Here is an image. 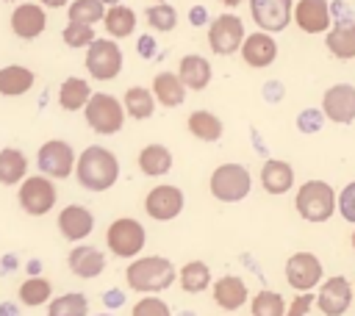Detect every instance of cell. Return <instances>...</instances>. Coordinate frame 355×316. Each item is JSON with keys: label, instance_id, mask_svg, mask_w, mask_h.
Segmentation results:
<instances>
[{"label": "cell", "instance_id": "cell-1", "mask_svg": "<svg viewBox=\"0 0 355 316\" xmlns=\"http://www.w3.org/2000/svg\"><path fill=\"white\" fill-rule=\"evenodd\" d=\"M72 172L78 175V183L86 191H108L119 177V161L111 150L92 144L78 155Z\"/></svg>", "mask_w": 355, "mask_h": 316}, {"label": "cell", "instance_id": "cell-2", "mask_svg": "<svg viewBox=\"0 0 355 316\" xmlns=\"http://www.w3.org/2000/svg\"><path fill=\"white\" fill-rule=\"evenodd\" d=\"M178 272L175 263L164 255H144V258H133L125 269V280L133 291L139 294H158L166 291L175 283Z\"/></svg>", "mask_w": 355, "mask_h": 316}, {"label": "cell", "instance_id": "cell-3", "mask_svg": "<svg viewBox=\"0 0 355 316\" xmlns=\"http://www.w3.org/2000/svg\"><path fill=\"white\" fill-rule=\"evenodd\" d=\"M294 208L297 213L311 222V225H319V222H327L336 211V194H333V186L324 183V180H305L300 188H297V197H294Z\"/></svg>", "mask_w": 355, "mask_h": 316}, {"label": "cell", "instance_id": "cell-4", "mask_svg": "<svg viewBox=\"0 0 355 316\" xmlns=\"http://www.w3.org/2000/svg\"><path fill=\"white\" fill-rule=\"evenodd\" d=\"M208 188L219 202H239L250 194L252 177H250L247 166H241V164H222L211 172Z\"/></svg>", "mask_w": 355, "mask_h": 316}, {"label": "cell", "instance_id": "cell-5", "mask_svg": "<svg viewBox=\"0 0 355 316\" xmlns=\"http://www.w3.org/2000/svg\"><path fill=\"white\" fill-rule=\"evenodd\" d=\"M144 241H147V233H144L141 222L130 219V216L114 219L105 230V244L116 258H136L144 249Z\"/></svg>", "mask_w": 355, "mask_h": 316}, {"label": "cell", "instance_id": "cell-6", "mask_svg": "<svg viewBox=\"0 0 355 316\" xmlns=\"http://www.w3.org/2000/svg\"><path fill=\"white\" fill-rule=\"evenodd\" d=\"M83 108H86V122H89V128H92L94 133H100V136L116 133V130L122 128V122H125V108H122V103H119L116 97L105 94V91L92 94Z\"/></svg>", "mask_w": 355, "mask_h": 316}, {"label": "cell", "instance_id": "cell-7", "mask_svg": "<svg viewBox=\"0 0 355 316\" xmlns=\"http://www.w3.org/2000/svg\"><path fill=\"white\" fill-rule=\"evenodd\" d=\"M55 200H58V191H55L53 180L44 177V175H31V177H25L22 186H19V205H22V211L31 213V216H44V213H50L53 205H55Z\"/></svg>", "mask_w": 355, "mask_h": 316}, {"label": "cell", "instance_id": "cell-8", "mask_svg": "<svg viewBox=\"0 0 355 316\" xmlns=\"http://www.w3.org/2000/svg\"><path fill=\"white\" fill-rule=\"evenodd\" d=\"M86 69L97 80H111L122 69V50L111 39H94L86 53Z\"/></svg>", "mask_w": 355, "mask_h": 316}, {"label": "cell", "instance_id": "cell-9", "mask_svg": "<svg viewBox=\"0 0 355 316\" xmlns=\"http://www.w3.org/2000/svg\"><path fill=\"white\" fill-rule=\"evenodd\" d=\"M36 166L42 169L44 177H55V180L69 177L75 169V150L61 139H50L39 147Z\"/></svg>", "mask_w": 355, "mask_h": 316}, {"label": "cell", "instance_id": "cell-10", "mask_svg": "<svg viewBox=\"0 0 355 316\" xmlns=\"http://www.w3.org/2000/svg\"><path fill=\"white\" fill-rule=\"evenodd\" d=\"M313 302L324 316H344L352 305V283L344 274H333V277L322 280Z\"/></svg>", "mask_w": 355, "mask_h": 316}, {"label": "cell", "instance_id": "cell-11", "mask_svg": "<svg viewBox=\"0 0 355 316\" xmlns=\"http://www.w3.org/2000/svg\"><path fill=\"white\" fill-rule=\"evenodd\" d=\"M322 261L313 252H294L286 261V283L294 291H313L322 283Z\"/></svg>", "mask_w": 355, "mask_h": 316}, {"label": "cell", "instance_id": "cell-12", "mask_svg": "<svg viewBox=\"0 0 355 316\" xmlns=\"http://www.w3.org/2000/svg\"><path fill=\"white\" fill-rule=\"evenodd\" d=\"M244 42V25L236 14H219L208 28V44L216 55L236 53Z\"/></svg>", "mask_w": 355, "mask_h": 316}, {"label": "cell", "instance_id": "cell-13", "mask_svg": "<svg viewBox=\"0 0 355 316\" xmlns=\"http://www.w3.org/2000/svg\"><path fill=\"white\" fill-rule=\"evenodd\" d=\"M183 202H186L183 191H180L178 186H169V183H166V186H155V188L147 191V197H144V211H147V216L155 219V222H169V219L180 216Z\"/></svg>", "mask_w": 355, "mask_h": 316}, {"label": "cell", "instance_id": "cell-14", "mask_svg": "<svg viewBox=\"0 0 355 316\" xmlns=\"http://www.w3.org/2000/svg\"><path fill=\"white\" fill-rule=\"evenodd\" d=\"M322 111L327 119H333L338 125H349L355 119V86H349V83L330 86L322 97Z\"/></svg>", "mask_w": 355, "mask_h": 316}, {"label": "cell", "instance_id": "cell-15", "mask_svg": "<svg viewBox=\"0 0 355 316\" xmlns=\"http://www.w3.org/2000/svg\"><path fill=\"white\" fill-rule=\"evenodd\" d=\"M252 19L261 30H283L291 19V0H250Z\"/></svg>", "mask_w": 355, "mask_h": 316}, {"label": "cell", "instance_id": "cell-16", "mask_svg": "<svg viewBox=\"0 0 355 316\" xmlns=\"http://www.w3.org/2000/svg\"><path fill=\"white\" fill-rule=\"evenodd\" d=\"M58 230L67 241H83L94 230V216L86 205L72 202L58 213Z\"/></svg>", "mask_w": 355, "mask_h": 316}, {"label": "cell", "instance_id": "cell-17", "mask_svg": "<svg viewBox=\"0 0 355 316\" xmlns=\"http://www.w3.org/2000/svg\"><path fill=\"white\" fill-rule=\"evenodd\" d=\"M291 17L305 33H322V30L330 28V6H327V0H300L291 8Z\"/></svg>", "mask_w": 355, "mask_h": 316}, {"label": "cell", "instance_id": "cell-18", "mask_svg": "<svg viewBox=\"0 0 355 316\" xmlns=\"http://www.w3.org/2000/svg\"><path fill=\"white\" fill-rule=\"evenodd\" d=\"M67 263H69V272L75 277H83V280H92L97 277L103 269H105V255L92 247V244H78L69 255H67Z\"/></svg>", "mask_w": 355, "mask_h": 316}, {"label": "cell", "instance_id": "cell-19", "mask_svg": "<svg viewBox=\"0 0 355 316\" xmlns=\"http://www.w3.org/2000/svg\"><path fill=\"white\" fill-rule=\"evenodd\" d=\"M47 25V17H44V8L36 6V3H22L14 8L11 14V30L19 36V39H36Z\"/></svg>", "mask_w": 355, "mask_h": 316}, {"label": "cell", "instance_id": "cell-20", "mask_svg": "<svg viewBox=\"0 0 355 316\" xmlns=\"http://www.w3.org/2000/svg\"><path fill=\"white\" fill-rule=\"evenodd\" d=\"M275 55H277V44H275V39L269 33L258 30V33H250L241 42V58H244L247 67H255V69L269 67L275 61Z\"/></svg>", "mask_w": 355, "mask_h": 316}, {"label": "cell", "instance_id": "cell-21", "mask_svg": "<svg viewBox=\"0 0 355 316\" xmlns=\"http://www.w3.org/2000/svg\"><path fill=\"white\" fill-rule=\"evenodd\" d=\"M214 302L227 313L239 310L247 302V283L239 274H222L214 283Z\"/></svg>", "mask_w": 355, "mask_h": 316}, {"label": "cell", "instance_id": "cell-22", "mask_svg": "<svg viewBox=\"0 0 355 316\" xmlns=\"http://www.w3.org/2000/svg\"><path fill=\"white\" fill-rule=\"evenodd\" d=\"M261 186L266 194H286L291 186H294V169L291 164L280 161V158H272L261 166Z\"/></svg>", "mask_w": 355, "mask_h": 316}, {"label": "cell", "instance_id": "cell-23", "mask_svg": "<svg viewBox=\"0 0 355 316\" xmlns=\"http://www.w3.org/2000/svg\"><path fill=\"white\" fill-rule=\"evenodd\" d=\"M178 80L183 83V89H186V86L194 89V91L205 89V86L211 83V64H208V58H202V55H186V58L180 61Z\"/></svg>", "mask_w": 355, "mask_h": 316}, {"label": "cell", "instance_id": "cell-24", "mask_svg": "<svg viewBox=\"0 0 355 316\" xmlns=\"http://www.w3.org/2000/svg\"><path fill=\"white\" fill-rule=\"evenodd\" d=\"M28 172V158L22 150L17 147H3L0 150V183L3 186H14L22 183Z\"/></svg>", "mask_w": 355, "mask_h": 316}, {"label": "cell", "instance_id": "cell-25", "mask_svg": "<svg viewBox=\"0 0 355 316\" xmlns=\"http://www.w3.org/2000/svg\"><path fill=\"white\" fill-rule=\"evenodd\" d=\"M153 100H158V103L166 105V108L180 105V103L186 100V89H183V83L178 80V75H172V72L155 75V80H153Z\"/></svg>", "mask_w": 355, "mask_h": 316}, {"label": "cell", "instance_id": "cell-26", "mask_svg": "<svg viewBox=\"0 0 355 316\" xmlns=\"http://www.w3.org/2000/svg\"><path fill=\"white\" fill-rule=\"evenodd\" d=\"M139 169L147 177H161V175H166L172 169V152L164 144H147L139 152Z\"/></svg>", "mask_w": 355, "mask_h": 316}, {"label": "cell", "instance_id": "cell-27", "mask_svg": "<svg viewBox=\"0 0 355 316\" xmlns=\"http://www.w3.org/2000/svg\"><path fill=\"white\" fill-rule=\"evenodd\" d=\"M178 280H180V288L186 294H200L211 286V269H208L205 261H189V263L180 266Z\"/></svg>", "mask_w": 355, "mask_h": 316}, {"label": "cell", "instance_id": "cell-28", "mask_svg": "<svg viewBox=\"0 0 355 316\" xmlns=\"http://www.w3.org/2000/svg\"><path fill=\"white\" fill-rule=\"evenodd\" d=\"M31 86H33V72L28 67L11 64V67L0 69V94L17 97V94H25Z\"/></svg>", "mask_w": 355, "mask_h": 316}, {"label": "cell", "instance_id": "cell-29", "mask_svg": "<svg viewBox=\"0 0 355 316\" xmlns=\"http://www.w3.org/2000/svg\"><path fill=\"white\" fill-rule=\"evenodd\" d=\"M327 50L347 61V58H355V22H344V25H336L333 30H327Z\"/></svg>", "mask_w": 355, "mask_h": 316}, {"label": "cell", "instance_id": "cell-30", "mask_svg": "<svg viewBox=\"0 0 355 316\" xmlns=\"http://www.w3.org/2000/svg\"><path fill=\"white\" fill-rule=\"evenodd\" d=\"M89 97H92V89H89V83L83 78H67L61 83V89H58V103H61L64 111L83 108L89 103Z\"/></svg>", "mask_w": 355, "mask_h": 316}, {"label": "cell", "instance_id": "cell-31", "mask_svg": "<svg viewBox=\"0 0 355 316\" xmlns=\"http://www.w3.org/2000/svg\"><path fill=\"white\" fill-rule=\"evenodd\" d=\"M47 316H89V299L80 291L61 294L47 302Z\"/></svg>", "mask_w": 355, "mask_h": 316}, {"label": "cell", "instance_id": "cell-32", "mask_svg": "<svg viewBox=\"0 0 355 316\" xmlns=\"http://www.w3.org/2000/svg\"><path fill=\"white\" fill-rule=\"evenodd\" d=\"M103 22H105V30H108L114 39H125V36H130L133 28H136V14H133V8H128V6H114V8L105 11Z\"/></svg>", "mask_w": 355, "mask_h": 316}, {"label": "cell", "instance_id": "cell-33", "mask_svg": "<svg viewBox=\"0 0 355 316\" xmlns=\"http://www.w3.org/2000/svg\"><path fill=\"white\" fill-rule=\"evenodd\" d=\"M17 297H19L22 305H28V308H39V305L50 302V297H53V286H50L47 277H28V280L19 286Z\"/></svg>", "mask_w": 355, "mask_h": 316}, {"label": "cell", "instance_id": "cell-34", "mask_svg": "<svg viewBox=\"0 0 355 316\" xmlns=\"http://www.w3.org/2000/svg\"><path fill=\"white\" fill-rule=\"evenodd\" d=\"M153 108H155V100H153V91L144 89V86H130L125 91V111L133 116V119H147L153 116Z\"/></svg>", "mask_w": 355, "mask_h": 316}, {"label": "cell", "instance_id": "cell-35", "mask_svg": "<svg viewBox=\"0 0 355 316\" xmlns=\"http://www.w3.org/2000/svg\"><path fill=\"white\" fill-rule=\"evenodd\" d=\"M189 130L200 141H216L222 136V122L211 111H194L189 116Z\"/></svg>", "mask_w": 355, "mask_h": 316}, {"label": "cell", "instance_id": "cell-36", "mask_svg": "<svg viewBox=\"0 0 355 316\" xmlns=\"http://www.w3.org/2000/svg\"><path fill=\"white\" fill-rule=\"evenodd\" d=\"M250 313L252 316H283L286 313V299L277 294V291H269V288H261L252 302H250Z\"/></svg>", "mask_w": 355, "mask_h": 316}, {"label": "cell", "instance_id": "cell-37", "mask_svg": "<svg viewBox=\"0 0 355 316\" xmlns=\"http://www.w3.org/2000/svg\"><path fill=\"white\" fill-rule=\"evenodd\" d=\"M69 14V22H78V25H94L105 17V8L100 0H72V6L67 8Z\"/></svg>", "mask_w": 355, "mask_h": 316}, {"label": "cell", "instance_id": "cell-38", "mask_svg": "<svg viewBox=\"0 0 355 316\" xmlns=\"http://www.w3.org/2000/svg\"><path fill=\"white\" fill-rule=\"evenodd\" d=\"M147 22H150V28L166 33V30H172L178 25V11L172 6H166V3H158V6L147 8Z\"/></svg>", "mask_w": 355, "mask_h": 316}, {"label": "cell", "instance_id": "cell-39", "mask_svg": "<svg viewBox=\"0 0 355 316\" xmlns=\"http://www.w3.org/2000/svg\"><path fill=\"white\" fill-rule=\"evenodd\" d=\"M64 42L69 47H89L94 42V30L89 25H78V22H67L64 28Z\"/></svg>", "mask_w": 355, "mask_h": 316}, {"label": "cell", "instance_id": "cell-40", "mask_svg": "<svg viewBox=\"0 0 355 316\" xmlns=\"http://www.w3.org/2000/svg\"><path fill=\"white\" fill-rule=\"evenodd\" d=\"M130 316H172V310H169V305L161 297H141L133 305Z\"/></svg>", "mask_w": 355, "mask_h": 316}, {"label": "cell", "instance_id": "cell-41", "mask_svg": "<svg viewBox=\"0 0 355 316\" xmlns=\"http://www.w3.org/2000/svg\"><path fill=\"white\" fill-rule=\"evenodd\" d=\"M336 211H338L347 222L355 225V180L347 183V186L341 188V194L336 197Z\"/></svg>", "mask_w": 355, "mask_h": 316}, {"label": "cell", "instance_id": "cell-42", "mask_svg": "<svg viewBox=\"0 0 355 316\" xmlns=\"http://www.w3.org/2000/svg\"><path fill=\"white\" fill-rule=\"evenodd\" d=\"M311 305H313L311 291H302V294H297V297L288 302V308H286V313H283V316H308Z\"/></svg>", "mask_w": 355, "mask_h": 316}, {"label": "cell", "instance_id": "cell-43", "mask_svg": "<svg viewBox=\"0 0 355 316\" xmlns=\"http://www.w3.org/2000/svg\"><path fill=\"white\" fill-rule=\"evenodd\" d=\"M300 128H302V130H319V128H322V114L313 111V108H311V111H302V114H300Z\"/></svg>", "mask_w": 355, "mask_h": 316}, {"label": "cell", "instance_id": "cell-44", "mask_svg": "<svg viewBox=\"0 0 355 316\" xmlns=\"http://www.w3.org/2000/svg\"><path fill=\"white\" fill-rule=\"evenodd\" d=\"M139 50H141L144 58H153V53H155V50H153V39H150V36H141V39H139Z\"/></svg>", "mask_w": 355, "mask_h": 316}, {"label": "cell", "instance_id": "cell-45", "mask_svg": "<svg viewBox=\"0 0 355 316\" xmlns=\"http://www.w3.org/2000/svg\"><path fill=\"white\" fill-rule=\"evenodd\" d=\"M0 316H19V310H17V305L6 302V305H0Z\"/></svg>", "mask_w": 355, "mask_h": 316}, {"label": "cell", "instance_id": "cell-46", "mask_svg": "<svg viewBox=\"0 0 355 316\" xmlns=\"http://www.w3.org/2000/svg\"><path fill=\"white\" fill-rule=\"evenodd\" d=\"M122 302V294L119 291H108L105 294V305H119Z\"/></svg>", "mask_w": 355, "mask_h": 316}, {"label": "cell", "instance_id": "cell-47", "mask_svg": "<svg viewBox=\"0 0 355 316\" xmlns=\"http://www.w3.org/2000/svg\"><path fill=\"white\" fill-rule=\"evenodd\" d=\"M42 6H50V8H61V6H67L69 0H39Z\"/></svg>", "mask_w": 355, "mask_h": 316}, {"label": "cell", "instance_id": "cell-48", "mask_svg": "<svg viewBox=\"0 0 355 316\" xmlns=\"http://www.w3.org/2000/svg\"><path fill=\"white\" fill-rule=\"evenodd\" d=\"M222 3H225V6H239L241 0H222Z\"/></svg>", "mask_w": 355, "mask_h": 316}, {"label": "cell", "instance_id": "cell-49", "mask_svg": "<svg viewBox=\"0 0 355 316\" xmlns=\"http://www.w3.org/2000/svg\"><path fill=\"white\" fill-rule=\"evenodd\" d=\"M100 3H103V6H105V3H111V6H119V0H100Z\"/></svg>", "mask_w": 355, "mask_h": 316}, {"label": "cell", "instance_id": "cell-50", "mask_svg": "<svg viewBox=\"0 0 355 316\" xmlns=\"http://www.w3.org/2000/svg\"><path fill=\"white\" fill-rule=\"evenodd\" d=\"M178 316H194V313H191V310H183V313H178Z\"/></svg>", "mask_w": 355, "mask_h": 316}, {"label": "cell", "instance_id": "cell-51", "mask_svg": "<svg viewBox=\"0 0 355 316\" xmlns=\"http://www.w3.org/2000/svg\"><path fill=\"white\" fill-rule=\"evenodd\" d=\"M349 241H352V249H355V230H352V238Z\"/></svg>", "mask_w": 355, "mask_h": 316}, {"label": "cell", "instance_id": "cell-52", "mask_svg": "<svg viewBox=\"0 0 355 316\" xmlns=\"http://www.w3.org/2000/svg\"><path fill=\"white\" fill-rule=\"evenodd\" d=\"M97 316H111V313H97Z\"/></svg>", "mask_w": 355, "mask_h": 316}, {"label": "cell", "instance_id": "cell-53", "mask_svg": "<svg viewBox=\"0 0 355 316\" xmlns=\"http://www.w3.org/2000/svg\"><path fill=\"white\" fill-rule=\"evenodd\" d=\"M155 3H164V0H155Z\"/></svg>", "mask_w": 355, "mask_h": 316}, {"label": "cell", "instance_id": "cell-54", "mask_svg": "<svg viewBox=\"0 0 355 316\" xmlns=\"http://www.w3.org/2000/svg\"><path fill=\"white\" fill-rule=\"evenodd\" d=\"M6 3H11V0H6Z\"/></svg>", "mask_w": 355, "mask_h": 316}]
</instances>
